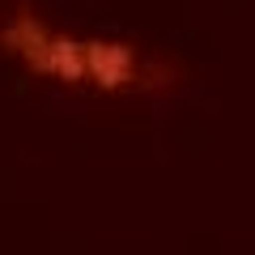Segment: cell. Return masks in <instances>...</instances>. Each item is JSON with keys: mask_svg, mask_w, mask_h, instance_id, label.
Masks as SVG:
<instances>
[{"mask_svg": "<svg viewBox=\"0 0 255 255\" xmlns=\"http://www.w3.org/2000/svg\"><path fill=\"white\" fill-rule=\"evenodd\" d=\"M0 47L17 55L34 77L60 85H85V38L51 30L26 0L13 4V13L0 26Z\"/></svg>", "mask_w": 255, "mask_h": 255, "instance_id": "6da1fadb", "label": "cell"}, {"mask_svg": "<svg viewBox=\"0 0 255 255\" xmlns=\"http://www.w3.org/2000/svg\"><path fill=\"white\" fill-rule=\"evenodd\" d=\"M174 77L179 73L166 60H153L124 38H85V85H94L102 94L166 90Z\"/></svg>", "mask_w": 255, "mask_h": 255, "instance_id": "7a4b0ae2", "label": "cell"}]
</instances>
